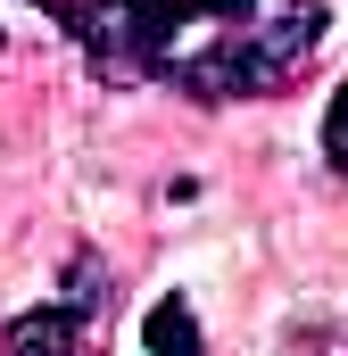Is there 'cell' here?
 Returning <instances> with one entry per match:
<instances>
[{
  "instance_id": "cell-1",
  "label": "cell",
  "mask_w": 348,
  "mask_h": 356,
  "mask_svg": "<svg viewBox=\"0 0 348 356\" xmlns=\"http://www.w3.org/2000/svg\"><path fill=\"white\" fill-rule=\"evenodd\" d=\"M324 33H332V8H324V0H290V8H274L265 25L224 33L216 50L174 58L166 83L191 91V99H265V91H282V83L307 75V58L324 50Z\"/></svg>"
},
{
  "instance_id": "cell-2",
  "label": "cell",
  "mask_w": 348,
  "mask_h": 356,
  "mask_svg": "<svg viewBox=\"0 0 348 356\" xmlns=\"http://www.w3.org/2000/svg\"><path fill=\"white\" fill-rule=\"evenodd\" d=\"M50 8L67 17L100 75H166L174 33L199 17V0H50Z\"/></svg>"
},
{
  "instance_id": "cell-3",
  "label": "cell",
  "mask_w": 348,
  "mask_h": 356,
  "mask_svg": "<svg viewBox=\"0 0 348 356\" xmlns=\"http://www.w3.org/2000/svg\"><path fill=\"white\" fill-rule=\"evenodd\" d=\"M0 356H100V348H91V332H84V307H25L8 323Z\"/></svg>"
},
{
  "instance_id": "cell-4",
  "label": "cell",
  "mask_w": 348,
  "mask_h": 356,
  "mask_svg": "<svg viewBox=\"0 0 348 356\" xmlns=\"http://www.w3.org/2000/svg\"><path fill=\"white\" fill-rule=\"evenodd\" d=\"M141 340H150V356H199V315H191V298H158V307L141 315Z\"/></svg>"
},
{
  "instance_id": "cell-5",
  "label": "cell",
  "mask_w": 348,
  "mask_h": 356,
  "mask_svg": "<svg viewBox=\"0 0 348 356\" xmlns=\"http://www.w3.org/2000/svg\"><path fill=\"white\" fill-rule=\"evenodd\" d=\"M324 158H332V175L348 182V83L332 91V108H324Z\"/></svg>"
},
{
  "instance_id": "cell-6",
  "label": "cell",
  "mask_w": 348,
  "mask_h": 356,
  "mask_svg": "<svg viewBox=\"0 0 348 356\" xmlns=\"http://www.w3.org/2000/svg\"><path fill=\"white\" fill-rule=\"evenodd\" d=\"M258 0H199V17H224V25H249Z\"/></svg>"
}]
</instances>
